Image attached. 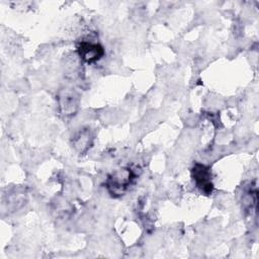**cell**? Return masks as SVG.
<instances>
[{
	"mask_svg": "<svg viewBox=\"0 0 259 259\" xmlns=\"http://www.w3.org/2000/svg\"><path fill=\"white\" fill-rule=\"evenodd\" d=\"M135 177L136 175L131 168L116 170L108 176L106 180V188L112 196H120L127 190Z\"/></svg>",
	"mask_w": 259,
	"mask_h": 259,
	"instance_id": "cell-1",
	"label": "cell"
},
{
	"mask_svg": "<svg viewBox=\"0 0 259 259\" xmlns=\"http://www.w3.org/2000/svg\"><path fill=\"white\" fill-rule=\"evenodd\" d=\"M191 176L196 187L205 195H209L213 190V184L211 182L210 169L203 165L196 163L191 169Z\"/></svg>",
	"mask_w": 259,
	"mask_h": 259,
	"instance_id": "cell-2",
	"label": "cell"
},
{
	"mask_svg": "<svg viewBox=\"0 0 259 259\" xmlns=\"http://www.w3.org/2000/svg\"><path fill=\"white\" fill-rule=\"evenodd\" d=\"M77 53L82 61L87 64H93L104 56V49L99 44L81 41L77 47Z\"/></svg>",
	"mask_w": 259,
	"mask_h": 259,
	"instance_id": "cell-3",
	"label": "cell"
},
{
	"mask_svg": "<svg viewBox=\"0 0 259 259\" xmlns=\"http://www.w3.org/2000/svg\"><path fill=\"white\" fill-rule=\"evenodd\" d=\"M60 107L64 114H74L78 107V100L73 94L65 93L64 96H61Z\"/></svg>",
	"mask_w": 259,
	"mask_h": 259,
	"instance_id": "cell-4",
	"label": "cell"
}]
</instances>
